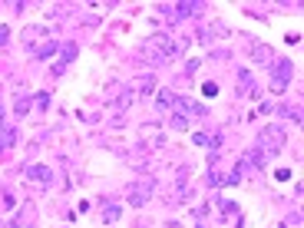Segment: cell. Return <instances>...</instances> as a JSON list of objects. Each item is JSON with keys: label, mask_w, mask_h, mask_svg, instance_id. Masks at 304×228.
I'll return each instance as SVG.
<instances>
[{"label": "cell", "mask_w": 304, "mask_h": 228, "mask_svg": "<svg viewBox=\"0 0 304 228\" xmlns=\"http://www.w3.org/2000/svg\"><path fill=\"white\" fill-rule=\"evenodd\" d=\"M179 50H182V46L172 43L169 37H152V40H146V43L139 46V57L149 60L152 66H159V63H169V60H172Z\"/></svg>", "instance_id": "obj_1"}, {"label": "cell", "mask_w": 304, "mask_h": 228, "mask_svg": "<svg viewBox=\"0 0 304 228\" xmlns=\"http://www.w3.org/2000/svg\"><path fill=\"white\" fill-rule=\"evenodd\" d=\"M285 139H288V129L281 126V122H271V126H265V133H261V139H258V152L265 159H271V156H278L281 149H285Z\"/></svg>", "instance_id": "obj_2"}, {"label": "cell", "mask_w": 304, "mask_h": 228, "mask_svg": "<svg viewBox=\"0 0 304 228\" xmlns=\"http://www.w3.org/2000/svg\"><path fill=\"white\" fill-rule=\"evenodd\" d=\"M291 76H294V66H291V60H274L271 89H274V93H285V89H288V83H291Z\"/></svg>", "instance_id": "obj_3"}, {"label": "cell", "mask_w": 304, "mask_h": 228, "mask_svg": "<svg viewBox=\"0 0 304 228\" xmlns=\"http://www.w3.org/2000/svg\"><path fill=\"white\" fill-rule=\"evenodd\" d=\"M235 89H238V96H245V99H258V83H254V76H251L248 70L238 73Z\"/></svg>", "instance_id": "obj_4"}, {"label": "cell", "mask_w": 304, "mask_h": 228, "mask_svg": "<svg viewBox=\"0 0 304 228\" xmlns=\"http://www.w3.org/2000/svg\"><path fill=\"white\" fill-rule=\"evenodd\" d=\"M152 189H155L152 179H146V182H136V185L129 189V202H132V205H146V202H149V195H152Z\"/></svg>", "instance_id": "obj_5"}, {"label": "cell", "mask_w": 304, "mask_h": 228, "mask_svg": "<svg viewBox=\"0 0 304 228\" xmlns=\"http://www.w3.org/2000/svg\"><path fill=\"white\" fill-rule=\"evenodd\" d=\"M175 109H179V116H205V106H199V103H192L189 96H175V103H172Z\"/></svg>", "instance_id": "obj_6"}, {"label": "cell", "mask_w": 304, "mask_h": 228, "mask_svg": "<svg viewBox=\"0 0 304 228\" xmlns=\"http://www.w3.org/2000/svg\"><path fill=\"white\" fill-rule=\"evenodd\" d=\"M76 53H80V46H76V43H60V63H53V73L66 70L69 60H76Z\"/></svg>", "instance_id": "obj_7"}, {"label": "cell", "mask_w": 304, "mask_h": 228, "mask_svg": "<svg viewBox=\"0 0 304 228\" xmlns=\"http://www.w3.org/2000/svg\"><path fill=\"white\" fill-rule=\"evenodd\" d=\"M24 175L33 179V182H50V179H53V169H46V165H27Z\"/></svg>", "instance_id": "obj_8"}, {"label": "cell", "mask_w": 304, "mask_h": 228, "mask_svg": "<svg viewBox=\"0 0 304 228\" xmlns=\"http://www.w3.org/2000/svg\"><path fill=\"white\" fill-rule=\"evenodd\" d=\"M13 142H17V126H13V122H7L4 133H0V152H7Z\"/></svg>", "instance_id": "obj_9"}, {"label": "cell", "mask_w": 304, "mask_h": 228, "mask_svg": "<svg viewBox=\"0 0 304 228\" xmlns=\"http://www.w3.org/2000/svg\"><path fill=\"white\" fill-rule=\"evenodd\" d=\"M172 10L179 13L175 20H182V17H192V13H202V10H205V4H175Z\"/></svg>", "instance_id": "obj_10"}, {"label": "cell", "mask_w": 304, "mask_h": 228, "mask_svg": "<svg viewBox=\"0 0 304 228\" xmlns=\"http://www.w3.org/2000/svg\"><path fill=\"white\" fill-rule=\"evenodd\" d=\"M251 57L258 60V63H274V57H271V50H268V46H254V43H251Z\"/></svg>", "instance_id": "obj_11"}, {"label": "cell", "mask_w": 304, "mask_h": 228, "mask_svg": "<svg viewBox=\"0 0 304 228\" xmlns=\"http://www.w3.org/2000/svg\"><path fill=\"white\" fill-rule=\"evenodd\" d=\"M172 103H175V96L169 93V89H159V93H155V106H159V109H169Z\"/></svg>", "instance_id": "obj_12"}, {"label": "cell", "mask_w": 304, "mask_h": 228, "mask_svg": "<svg viewBox=\"0 0 304 228\" xmlns=\"http://www.w3.org/2000/svg\"><path fill=\"white\" fill-rule=\"evenodd\" d=\"M30 106H33V99H30V96H20L13 109H17V116H27V113H30Z\"/></svg>", "instance_id": "obj_13"}, {"label": "cell", "mask_w": 304, "mask_h": 228, "mask_svg": "<svg viewBox=\"0 0 304 228\" xmlns=\"http://www.w3.org/2000/svg\"><path fill=\"white\" fill-rule=\"evenodd\" d=\"M116 218H119V205H106V209H103V222H116Z\"/></svg>", "instance_id": "obj_14"}, {"label": "cell", "mask_w": 304, "mask_h": 228, "mask_svg": "<svg viewBox=\"0 0 304 228\" xmlns=\"http://www.w3.org/2000/svg\"><path fill=\"white\" fill-rule=\"evenodd\" d=\"M202 96L205 99H215L218 96V83H202Z\"/></svg>", "instance_id": "obj_15"}, {"label": "cell", "mask_w": 304, "mask_h": 228, "mask_svg": "<svg viewBox=\"0 0 304 228\" xmlns=\"http://www.w3.org/2000/svg\"><path fill=\"white\" fill-rule=\"evenodd\" d=\"M222 185H225L222 172H208V189H222Z\"/></svg>", "instance_id": "obj_16"}, {"label": "cell", "mask_w": 304, "mask_h": 228, "mask_svg": "<svg viewBox=\"0 0 304 228\" xmlns=\"http://www.w3.org/2000/svg\"><path fill=\"white\" fill-rule=\"evenodd\" d=\"M37 37H46L43 27H30V30H24V40H37Z\"/></svg>", "instance_id": "obj_17"}, {"label": "cell", "mask_w": 304, "mask_h": 228, "mask_svg": "<svg viewBox=\"0 0 304 228\" xmlns=\"http://www.w3.org/2000/svg\"><path fill=\"white\" fill-rule=\"evenodd\" d=\"M218 209H222L225 215H231V212H235V202H231V198H218Z\"/></svg>", "instance_id": "obj_18"}, {"label": "cell", "mask_w": 304, "mask_h": 228, "mask_svg": "<svg viewBox=\"0 0 304 228\" xmlns=\"http://www.w3.org/2000/svg\"><path fill=\"white\" fill-rule=\"evenodd\" d=\"M4 209H17V198H13L10 189H4Z\"/></svg>", "instance_id": "obj_19"}, {"label": "cell", "mask_w": 304, "mask_h": 228, "mask_svg": "<svg viewBox=\"0 0 304 228\" xmlns=\"http://www.w3.org/2000/svg\"><path fill=\"white\" fill-rule=\"evenodd\" d=\"M172 126H175V129H189V119H185V116H179V113H175V116H172Z\"/></svg>", "instance_id": "obj_20"}, {"label": "cell", "mask_w": 304, "mask_h": 228, "mask_svg": "<svg viewBox=\"0 0 304 228\" xmlns=\"http://www.w3.org/2000/svg\"><path fill=\"white\" fill-rule=\"evenodd\" d=\"M37 106H40V109L50 106V93H37Z\"/></svg>", "instance_id": "obj_21"}, {"label": "cell", "mask_w": 304, "mask_h": 228, "mask_svg": "<svg viewBox=\"0 0 304 228\" xmlns=\"http://www.w3.org/2000/svg\"><path fill=\"white\" fill-rule=\"evenodd\" d=\"M274 179H278V182H288V179H291V169H278V172H274Z\"/></svg>", "instance_id": "obj_22"}, {"label": "cell", "mask_w": 304, "mask_h": 228, "mask_svg": "<svg viewBox=\"0 0 304 228\" xmlns=\"http://www.w3.org/2000/svg\"><path fill=\"white\" fill-rule=\"evenodd\" d=\"M7 40H10V27H0V46H7Z\"/></svg>", "instance_id": "obj_23"}, {"label": "cell", "mask_w": 304, "mask_h": 228, "mask_svg": "<svg viewBox=\"0 0 304 228\" xmlns=\"http://www.w3.org/2000/svg\"><path fill=\"white\" fill-rule=\"evenodd\" d=\"M4 116H7V109H4V103H0V129L7 126V122H4Z\"/></svg>", "instance_id": "obj_24"}]
</instances>
